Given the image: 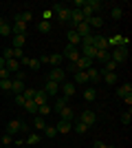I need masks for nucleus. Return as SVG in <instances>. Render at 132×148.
<instances>
[{
	"label": "nucleus",
	"mask_w": 132,
	"mask_h": 148,
	"mask_svg": "<svg viewBox=\"0 0 132 148\" xmlns=\"http://www.w3.org/2000/svg\"><path fill=\"white\" fill-rule=\"evenodd\" d=\"M121 122L126 124V126H128V124L132 122V115H130V111H126V113H123V115H121Z\"/></svg>",
	"instance_id": "obj_45"
},
{
	"label": "nucleus",
	"mask_w": 132,
	"mask_h": 148,
	"mask_svg": "<svg viewBox=\"0 0 132 148\" xmlns=\"http://www.w3.org/2000/svg\"><path fill=\"white\" fill-rule=\"evenodd\" d=\"M5 60H13V47H5Z\"/></svg>",
	"instance_id": "obj_43"
},
{
	"label": "nucleus",
	"mask_w": 132,
	"mask_h": 148,
	"mask_svg": "<svg viewBox=\"0 0 132 148\" xmlns=\"http://www.w3.org/2000/svg\"><path fill=\"white\" fill-rule=\"evenodd\" d=\"M70 22H73L75 27L84 22V16H82V11H79V9H70Z\"/></svg>",
	"instance_id": "obj_17"
},
{
	"label": "nucleus",
	"mask_w": 132,
	"mask_h": 148,
	"mask_svg": "<svg viewBox=\"0 0 132 148\" xmlns=\"http://www.w3.org/2000/svg\"><path fill=\"white\" fill-rule=\"evenodd\" d=\"M95 47L97 51H106L108 49V38H104V36H93V42H90Z\"/></svg>",
	"instance_id": "obj_7"
},
{
	"label": "nucleus",
	"mask_w": 132,
	"mask_h": 148,
	"mask_svg": "<svg viewBox=\"0 0 132 148\" xmlns=\"http://www.w3.org/2000/svg\"><path fill=\"white\" fill-rule=\"evenodd\" d=\"M22 58H24V56H22V49H13V60H22Z\"/></svg>",
	"instance_id": "obj_46"
},
{
	"label": "nucleus",
	"mask_w": 132,
	"mask_h": 148,
	"mask_svg": "<svg viewBox=\"0 0 132 148\" xmlns=\"http://www.w3.org/2000/svg\"><path fill=\"white\" fill-rule=\"evenodd\" d=\"M121 99H123V102H126V104H128V106H130V104H132V95H126V97H121Z\"/></svg>",
	"instance_id": "obj_50"
},
{
	"label": "nucleus",
	"mask_w": 132,
	"mask_h": 148,
	"mask_svg": "<svg viewBox=\"0 0 132 148\" xmlns=\"http://www.w3.org/2000/svg\"><path fill=\"white\" fill-rule=\"evenodd\" d=\"M0 88L2 91H11V77L9 80H0Z\"/></svg>",
	"instance_id": "obj_41"
},
{
	"label": "nucleus",
	"mask_w": 132,
	"mask_h": 148,
	"mask_svg": "<svg viewBox=\"0 0 132 148\" xmlns=\"http://www.w3.org/2000/svg\"><path fill=\"white\" fill-rule=\"evenodd\" d=\"M95 97H97V93H95V88H86V91H84V99H86V102H93Z\"/></svg>",
	"instance_id": "obj_33"
},
{
	"label": "nucleus",
	"mask_w": 132,
	"mask_h": 148,
	"mask_svg": "<svg viewBox=\"0 0 132 148\" xmlns=\"http://www.w3.org/2000/svg\"><path fill=\"white\" fill-rule=\"evenodd\" d=\"M101 80H106V84H117L119 77H117V73H101Z\"/></svg>",
	"instance_id": "obj_25"
},
{
	"label": "nucleus",
	"mask_w": 132,
	"mask_h": 148,
	"mask_svg": "<svg viewBox=\"0 0 132 148\" xmlns=\"http://www.w3.org/2000/svg\"><path fill=\"white\" fill-rule=\"evenodd\" d=\"M62 53H53V56H49V64H53V69H57L60 64H62Z\"/></svg>",
	"instance_id": "obj_24"
},
{
	"label": "nucleus",
	"mask_w": 132,
	"mask_h": 148,
	"mask_svg": "<svg viewBox=\"0 0 132 148\" xmlns=\"http://www.w3.org/2000/svg\"><path fill=\"white\" fill-rule=\"evenodd\" d=\"M110 60H112V62H117V64L126 62V60H128V44H121V47H117V49L112 51Z\"/></svg>",
	"instance_id": "obj_1"
},
{
	"label": "nucleus",
	"mask_w": 132,
	"mask_h": 148,
	"mask_svg": "<svg viewBox=\"0 0 132 148\" xmlns=\"http://www.w3.org/2000/svg\"><path fill=\"white\" fill-rule=\"evenodd\" d=\"M26 42V38L24 36H13V49H22Z\"/></svg>",
	"instance_id": "obj_29"
},
{
	"label": "nucleus",
	"mask_w": 132,
	"mask_h": 148,
	"mask_svg": "<svg viewBox=\"0 0 132 148\" xmlns=\"http://www.w3.org/2000/svg\"><path fill=\"white\" fill-rule=\"evenodd\" d=\"M132 93V84L130 82H128V84H121L119 88H117V95H119V97H126V95H130Z\"/></svg>",
	"instance_id": "obj_23"
},
{
	"label": "nucleus",
	"mask_w": 132,
	"mask_h": 148,
	"mask_svg": "<svg viewBox=\"0 0 132 148\" xmlns=\"http://www.w3.org/2000/svg\"><path fill=\"white\" fill-rule=\"evenodd\" d=\"M33 126H35L38 130H44V128H46V122H44V117H40V115H38V117H35V122H33Z\"/></svg>",
	"instance_id": "obj_34"
},
{
	"label": "nucleus",
	"mask_w": 132,
	"mask_h": 148,
	"mask_svg": "<svg viewBox=\"0 0 132 148\" xmlns=\"http://www.w3.org/2000/svg\"><path fill=\"white\" fill-rule=\"evenodd\" d=\"M33 102H35V106L49 104V95H46L44 91H35V97H33Z\"/></svg>",
	"instance_id": "obj_15"
},
{
	"label": "nucleus",
	"mask_w": 132,
	"mask_h": 148,
	"mask_svg": "<svg viewBox=\"0 0 132 148\" xmlns=\"http://www.w3.org/2000/svg\"><path fill=\"white\" fill-rule=\"evenodd\" d=\"M64 77H66V71H64L62 66L53 69V71L49 73V82H55V84H62V82H64Z\"/></svg>",
	"instance_id": "obj_5"
},
{
	"label": "nucleus",
	"mask_w": 132,
	"mask_h": 148,
	"mask_svg": "<svg viewBox=\"0 0 132 148\" xmlns=\"http://www.w3.org/2000/svg\"><path fill=\"white\" fill-rule=\"evenodd\" d=\"M88 27H90V29H93V27H95V29H99V27H104V20H101L99 16H93V18L88 20Z\"/></svg>",
	"instance_id": "obj_28"
},
{
	"label": "nucleus",
	"mask_w": 132,
	"mask_h": 148,
	"mask_svg": "<svg viewBox=\"0 0 132 148\" xmlns=\"http://www.w3.org/2000/svg\"><path fill=\"white\" fill-rule=\"evenodd\" d=\"M73 64H75V69H77V71H86V69H90V66H93V60H88V58H79V60H77V62H73Z\"/></svg>",
	"instance_id": "obj_10"
},
{
	"label": "nucleus",
	"mask_w": 132,
	"mask_h": 148,
	"mask_svg": "<svg viewBox=\"0 0 132 148\" xmlns=\"http://www.w3.org/2000/svg\"><path fill=\"white\" fill-rule=\"evenodd\" d=\"M24 108H26L29 113H38V106H35V102H33V99H31V102H24Z\"/></svg>",
	"instance_id": "obj_40"
},
{
	"label": "nucleus",
	"mask_w": 132,
	"mask_h": 148,
	"mask_svg": "<svg viewBox=\"0 0 132 148\" xmlns=\"http://www.w3.org/2000/svg\"><path fill=\"white\" fill-rule=\"evenodd\" d=\"M44 135H46V137H55L57 135L55 126H46V128H44Z\"/></svg>",
	"instance_id": "obj_42"
},
{
	"label": "nucleus",
	"mask_w": 132,
	"mask_h": 148,
	"mask_svg": "<svg viewBox=\"0 0 132 148\" xmlns=\"http://www.w3.org/2000/svg\"><path fill=\"white\" fill-rule=\"evenodd\" d=\"M84 73H86L88 82H93V84H95V82H99V80H101V75H99V71H97V69H93V66H90V69H86V71H84Z\"/></svg>",
	"instance_id": "obj_14"
},
{
	"label": "nucleus",
	"mask_w": 132,
	"mask_h": 148,
	"mask_svg": "<svg viewBox=\"0 0 132 148\" xmlns=\"http://www.w3.org/2000/svg\"><path fill=\"white\" fill-rule=\"evenodd\" d=\"M9 144H13V135H9V133H5V135H2V144H0V146L5 148V146H9Z\"/></svg>",
	"instance_id": "obj_39"
},
{
	"label": "nucleus",
	"mask_w": 132,
	"mask_h": 148,
	"mask_svg": "<svg viewBox=\"0 0 132 148\" xmlns=\"http://www.w3.org/2000/svg\"><path fill=\"white\" fill-rule=\"evenodd\" d=\"M57 115H60V117H62V119H66V122H73V119H75V111H73L70 106H66V108H62V111L57 113Z\"/></svg>",
	"instance_id": "obj_13"
},
{
	"label": "nucleus",
	"mask_w": 132,
	"mask_h": 148,
	"mask_svg": "<svg viewBox=\"0 0 132 148\" xmlns=\"http://www.w3.org/2000/svg\"><path fill=\"white\" fill-rule=\"evenodd\" d=\"M66 106H68V97H55V104H53V111L55 113H60L62 111V108H66Z\"/></svg>",
	"instance_id": "obj_16"
},
{
	"label": "nucleus",
	"mask_w": 132,
	"mask_h": 148,
	"mask_svg": "<svg viewBox=\"0 0 132 148\" xmlns=\"http://www.w3.org/2000/svg\"><path fill=\"white\" fill-rule=\"evenodd\" d=\"M0 148H2V146H0Z\"/></svg>",
	"instance_id": "obj_55"
},
{
	"label": "nucleus",
	"mask_w": 132,
	"mask_h": 148,
	"mask_svg": "<svg viewBox=\"0 0 132 148\" xmlns=\"http://www.w3.org/2000/svg\"><path fill=\"white\" fill-rule=\"evenodd\" d=\"M24 144H26V146H35V144H40V135H35V133L26 135L24 137Z\"/></svg>",
	"instance_id": "obj_27"
},
{
	"label": "nucleus",
	"mask_w": 132,
	"mask_h": 148,
	"mask_svg": "<svg viewBox=\"0 0 132 148\" xmlns=\"http://www.w3.org/2000/svg\"><path fill=\"white\" fill-rule=\"evenodd\" d=\"M66 38H68V42L73 44V47H79V44H82V38L77 36V33H75V31H73V29H70L68 33H66Z\"/></svg>",
	"instance_id": "obj_21"
},
{
	"label": "nucleus",
	"mask_w": 132,
	"mask_h": 148,
	"mask_svg": "<svg viewBox=\"0 0 132 148\" xmlns=\"http://www.w3.org/2000/svg\"><path fill=\"white\" fill-rule=\"evenodd\" d=\"M110 16H112L114 20H119L121 16H123V11H121V7H112V9H110Z\"/></svg>",
	"instance_id": "obj_37"
},
{
	"label": "nucleus",
	"mask_w": 132,
	"mask_h": 148,
	"mask_svg": "<svg viewBox=\"0 0 132 148\" xmlns=\"http://www.w3.org/2000/svg\"><path fill=\"white\" fill-rule=\"evenodd\" d=\"M5 69L9 73H18L20 71V62L18 60H5Z\"/></svg>",
	"instance_id": "obj_19"
},
{
	"label": "nucleus",
	"mask_w": 132,
	"mask_h": 148,
	"mask_svg": "<svg viewBox=\"0 0 132 148\" xmlns=\"http://www.w3.org/2000/svg\"><path fill=\"white\" fill-rule=\"evenodd\" d=\"M24 102H26V99L22 97V95H16V104H18V106H24Z\"/></svg>",
	"instance_id": "obj_48"
},
{
	"label": "nucleus",
	"mask_w": 132,
	"mask_h": 148,
	"mask_svg": "<svg viewBox=\"0 0 132 148\" xmlns=\"http://www.w3.org/2000/svg\"><path fill=\"white\" fill-rule=\"evenodd\" d=\"M22 91H24V84H22V80H18V77H11V93H13V95H22Z\"/></svg>",
	"instance_id": "obj_11"
},
{
	"label": "nucleus",
	"mask_w": 132,
	"mask_h": 148,
	"mask_svg": "<svg viewBox=\"0 0 132 148\" xmlns=\"http://www.w3.org/2000/svg\"><path fill=\"white\" fill-rule=\"evenodd\" d=\"M53 13L57 16V20H60V22H70V9H68V7L55 5V7H53Z\"/></svg>",
	"instance_id": "obj_3"
},
{
	"label": "nucleus",
	"mask_w": 132,
	"mask_h": 148,
	"mask_svg": "<svg viewBox=\"0 0 132 148\" xmlns=\"http://www.w3.org/2000/svg\"><path fill=\"white\" fill-rule=\"evenodd\" d=\"M26 66L31 69V71H40V66H42V64H40V60H33V58H29V64H26Z\"/></svg>",
	"instance_id": "obj_35"
},
{
	"label": "nucleus",
	"mask_w": 132,
	"mask_h": 148,
	"mask_svg": "<svg viewBox=\"0 0 132 148\" xmlns=\"http://www.w3.org/2000/svg\"><path fill=\"white\" fill-rule=\"evenodd\" d=\"M44 93H46L49 97H57V93H60V84H55V82H49V80H46Z\"/></svg>",
	"instance_id": "obj_8"
},
{
	"label": "nucleus",
	"mask_w": 132,
	"mask_h": 148,
	"mask_svg": "<svg viewBox=\"0 0 132 148\" xmlns=\"http://www.w3.org/2000/svg\"><path fill=\"white\" fill-rule=\"evenodd\" d=\"M95 60H101V62H108L110 60V51H97V56H95Z\"/></svg>",
	"instance_id": "obj_31"
},
{
	"label": "nucleus",
	"mask_w": 132,
	"mask_h": 148,
	"mask_svg": "<svg viewBox=\"0 0 132 148\" xmlns=\"http://www.w3.org/2000/svg\"><path fill=\"white\" fill-rule=\"evenodd\" d=\"M38 113H40V117L49 115V113H51V106H49V104H42V106H38Z\"/></svg>",
	"instance_id": "obj_38"
},
{
	"label": "nucleus",
	"mask_w": 132,
	"mask_h": 148,
	"mask_svg": "<svg viewBox=\"0 0 132 148\" xmlns=\"http://www.w3.org/2000/svg\"><path fill=\"white\" fill-rule=\"evenodd\" d=\"M93 148H106V144H104V142H95Z\"/></svg>",
	"instance_id": "obj_51"
},
{
	"label": "nucleus",
	"mask_w": 132,
	"mask_h": 148,
	"mask_svg": "<svg viewBox=\"0 0 132 148\" xmlns=\"http://www.w3.org/2000/svg\"><path fill=\"white\" fill-rule=\"evenodd\" d=\"M73 31H75V33H77V36H79V38H88V36H90V31H93V29L88 27V22H82V25H77V27H75V29H73Z\"/></svg>",
	"instance_id": "obj_9"
},
{
	"label": "nucleus",
	"mask_w": 132,
	"mask_h": 148,
	"mask_svg": "<svg viewBox=\"0 0 132 148\" xmlns=\"http://www.w3.org/2000/svg\"><path fill=\"white\" fill-rule=\"evenodd\" d=\"M29 128L24 122H20V119H11V122L7 124V130L5 133H9V135H16V133H24V130Z\"/></svg>",
	"instance_id": "obj_2"
},
{
	"label": "nucleus",
	"mask_w": 132,
	"mask_h": 148,
	"mask_svg": "<svg viewBox=\"0 0 132 148\" xmlns=\"http://www.w3.org/2000/svg\"><path fill=\"white\" fill-rule=\"evenodd\" d=\"M88 82V77H86V73H84V71H75V82H73V84H86Z\"/></svg>",
	"instance_id": "obj_26"
},
{
	"label": "nucleus",
	"mask_w": 132,
	"mask_h": 148,
	"mask_svg": "<svg viewBox=\"0 0 132 148\" xmlns=\"http://www.w3.org/2000/svg\"><path fill=\"white\" fill-rule=\"evenodd\" d=\"M106 148H114V146H106Z\"/></svg>",
	"instance_id": "obj_54"
},
{
	"label": "nucleus",
	"mask_w": 132,
	"mask_h": 148,
	"mask_svg": "<svg viewBox=\"0 0 132 148\" xmlns=\"http://www.w3.org/2000/svg\"><path fill=\"white\" fill-rule=\"evenodd\" d=\"M31 18H33V13L26 9V11H20V13H16V22H31Z\"/></svg>",
	"instance_id": "obj_18"
},
{
	"label": "nucleus",
	"mask_w": 132,
	"mask_h": 148,
	"mask_svg": "<svg viewBox=\"0 0 132 148\" xmlns=\"http://www.w3.org/2000/svg\"><path fill=\"white\" fill-rule=\"evenodd\" d=\"M84 5H86V0H75V7H73V9H82Z\"/></svg>",
	"instance_id": "obj_49"
},
{
	"label": "nucleus",
	"mask_w": 132,
	"mask_h": 148,
	"mask_svg": "<svg viewBox=\"0 0 132 148\" xmlns=\"http://www.w3.org/2000/svg\"><path fill=\"white\" fill-rule=\"evenodd\" d=\"M79 122H82V124H86L88 128H90V126H93V124L97 122V115H95L93 111H82V115H79Z\"/></svg>",
	"instance_id": "obj_6"
},
{
	"label": "nucleus",
	"mask_w": 132,
	"mask_h": 148,
	"mask_svg": "<svg viewBox=\"0 0 132 148\" xmlns=\"http://www.w3.org/2000/svg\"><path fill=\"white\" fill-rule=\"evenodd\" d=\"M62 58H64V60H70V62H77L79 58H82V53H79V47H73V44H68V47L64 49Z\"/></svg>",
	"instance_id": "obj_4"
},
{
	"label": "nucleus",
	"mask_w": 132,
	"mask_h": 148,
	"mask_svg": "<svg viewBox=\"0 0 132 148\" xmlns=\"http://www.w3.org/2000/svg\"><path fill=\"white\" fill-rule=\"evenodd\" d=\"M0 69H5V58H0Z\"/></svg>",
	"instance_id": "obj_52"
},
{
	"label": "nucleus",
	"mask_w": 132,
	"mask_h": 148,
	"mask_svg": "<svg viewBox=\"0 0 132 148\" xmlns=\"http://www.w3.org/2000/svg\"><path fill=\"white\" fill-rule=\"evenodd\" d=\"M0 36H11V27H9V25H2V27H0Z\"/></svg>",
	"instance_id": "obj_44"
},
{
	"label": "nucleus",
	"mask_w": 132,
	"mask_h": 148,
	"mask_svg": "<svg viewBox=\"0 0 132 148\" xmlns=\"http://www.w3.org/2000/svg\"><path fill=\"white\" fill-rule=\"evenodd\" d=\"M2 25H5V20H2V18H0V27H2Z\"/></svg>",
	"instance_id": "obj_53"
},
{
	"label": "nucleus",
	"mask_w": 132,
	"mask_h": 148,
	"mask_svg": "<svg viewBox=\"0 0 132 148\" xmlns=\"http://www.w3.org/2000/svg\"><path fill=\"white\" fill-rule=\"evenodd\" d=\"M75 133H79V135H84V133H88V126L82 122H75Z\"/></svg>",
	"instance_id": "obj_36"
},
{
	"label": "nucleus",
	"mask_w": 132,
	"mask_h": 148,
	"mask_svg": "<svg viewBox=\"0 0 132 148\" xmlns=\"http://www.w3.org/2000/svg\"><path fill=\"white\" fill-rule=\"evenodd\" d=\"M60 86H62L64 97H70V95H75V84H73V82H62Z\"/></svg>",
	"instance_id": "obj_12"
},
{
	"label": "nucleus",
	"mask_w": 132,
	"mask_h": 148,
	"mask_svg": "<svg viewBox=\"0 0 132 148\" xmlns=\"http://www.w3.org/2000/svg\"><path fill=\"white\" fill-rule=\"evenodd\" d=\"M9 77H11V73L7 69H0V80H9Z\"/></svg>",
	"instance_id": "obj_47"
},
{
	"label": "nucleus",
	"mask_w": 132,
	"mask_h": 148,
	"mask_svg": "<svg viewBox=\"0 0 132 148\" xmlns=\"http://www.w3.org/2000/svg\"><path fill=\"white\" fill-rule=\"evenodd\" d=\"M11 33H13V36H24V33H26V25H24V22H16V25L11 27Z\"/></svg>",
	"instance_id": "obj_20"
},
{
	"label": "nucleus",
	"mask_w": 132,
	"mask_h": 148,
	"mask_svg": "<svg viewBox=\"0 0 132 148\" xmlns=\"http://www.w3.org/2000/svg\"><path fill=\"white\" fill-rule=\"evenodd\" d=\"M22 97H24L26 102H31V99L35 97V88H24V91H22Z\"/></svg>",
	"instance_id": "obj_32"
},
{
	"label": "nucleus",
	"mask_w": 132,
	"mask_h": 148,
	"mask_svg": "<svg viewBox=\"0 0 132 148\" xmlns=\"http://www.w3.org/2000/svg\"><path fill=\"white\" fill-rule=\"evenodd\" d=\"M57 133H70V122H66V119H60L55 126Z\"/></svg>",
	"instance_id": "obj_22"
},
{
	"label": "nucleus",
	"mask_w": 132,
	"mask_h": 148,
	"mask_svg": "<svg viewBox=\"0 0 132 148\" xmlns=\"http://www.w3.org/2000/svg\"><path fill=\"white\" fill-rule=\"evenodd\" d=\"M38 31L40 33H49L51 31V20H42V22L38 25Z\"/></svg>",
	"instance_id": "obj_30"
}]
</instances>
